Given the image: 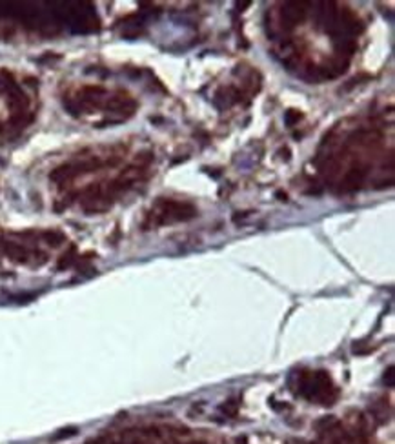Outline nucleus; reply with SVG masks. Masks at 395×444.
Listing matches in <instances>:
<instances>
[{
    "label": "nucleus",
    "mask_w": 395,
    "mask_h": 444,
    "mask_svg": "<svg viewBox=\"0 0 395 444\" xmlns=\"http://www.w3.org/2000/svg\"><path fill=\"white\" fill-rule=\"evenodd\" d=\"M221 412L222 413H226L228 417H235V415L239 413V402L237 401H228L226 404H222L221 406Z\"/></svg>",
    "instance_id": "nucleus-1"
},
{
    "label": "nucleus",
    "mask_w": 395,
    "mask_h": 444,
    "mask_svg": "<svg viewBox=\"0 0 395 444\" xmlns=\"http://www.w3.org/2000/svg\"><path fill=\"white\" fill-rule=\"evenodd\" d=\"M195 444H204V443H195Z\"/></svg>",
    "instance_id": "nucleus-5"
},
{
    "label": "nucleus",
    "mask_w": 395,
    "mask_h": 444,
    "mask_svg": "<svg viewBox=\"0 0 395 444\" xmlns=\"http://www.w3.org/2000/svg\"><path fill=\"white\" fill-rule=\"evenodd\" d=\"M168 444H179V443H175V441H171V443H168Z\"/></svg>",
    "instance_id": "nucleus-4"
},
{
    "label": "nucleus",
    "mask_w": 395,
    "mask_h": 444,
    "mask_svg": "<svg viewBox=\"0 0 395 444\" xmlns=\"http://www.w3.org/2000/svg\"><path fill=\"white\" fill-rule=\"evenodd\" d=\"M384 382L392 388L394 386V368H388V372L384 373Z\"/></svg>",
    "instance_id": "nucleus-2"
},
{
    "label": "nucleus",
    "mask_w": 395,
    "mask_h": 444,
    "mask_svg": "<svg viewBox=\"0 0 395 444\" xmlns=\"http://www.w3.org/2000/svg\"><path fill=\"white\" fill-rule=\"evenodd\" d=\"M237 444H246V437H242V439H237Z\"/></svg>",
    "instance_id": "nucleus-3"
}]
</instances>
